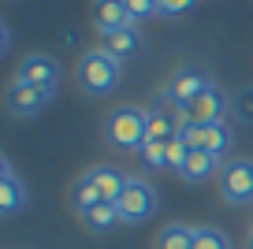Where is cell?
<instances>
[{"label": "cell", "instance_id": "6da1fadb", "mask_svg": "<svg viewBox=\"0 0 253 249\" xmlns=\"http://www.w3.org/2000/svg\"><path fill=\"white\" fill-rule=\"evenodd\" d=\"M104 138H108V145L123 149V153H134V149L142 153V145L149 141V119H145V112L134 108V104H119V108L104 119Z\"/></svg>", "mask_w": 253, "mask_h": 249}, {"label": "cell", "instance_id": "7a4b0ae2", "mask_svg": "<svg viewBox=\"0 0 253 249\" xmlns=\"http://www.w3.org/2000/svg\"><path fill=\"white\" fill-rule=\"evenodd\" d=\"M119 75H123V60H116L104 48H93L79 60V86L93 97H104L119 86Z\"/></svg>", "mask_w": 253, "mask_h": 249}, {"label": "cell", "instance_id": "3957f363", "mask_svg": "<svg viewBox=\"0 0 253 249\" xmlns=\"http://www.w3.org/2000/svg\"><path fill=\"white\" fill-rule=\"evenodd\" d=\"M220 197L227 205H253V160L235 156L220 167Z\"/></svg>", "mask_w": 253, "mask_h": 249}, {"label": "cell", "instance_id": "277c9868", "mask_svg": "<svg viewBox=\"0 0 253 249\" xmlns=\"http://www.w3.org/2000/svg\"><path fill=\"white\" fill-rule=\"evenodd\" d=\"M119 219L123 223H145V219L157 212V190L145 179H126V190L119 197Z\"/></svg>", "mask_w": 253, "mask_h": 249}, {"label": "cell", "instance_id": "5b68a950", "mask_svg": "<svg viewBox=\"0 0 253 249\" xmlns=\"http://www.w3.org/2000/svg\"><path fill=\"white\" fill-rule=\"evenodd\" d=\"M48 101H52V89H48V86H30V82H23V78H15V82L8 86V93H4L8 112H11V116H19V119L38 116Z\"/></svg>", "mask_w": 253, "mask_h": 249}, {"label": "cell", "instance_id": "8992f818", "mask_svg": "<svg viewBox=\"0 0 253 249\" xmlns=\"http://www.w3.org/2000/svg\"><path fill=\"white\" fill-rule=\"evenodd\" d=\"M182 138H186V145L190 149H205V153H212V156H223L231 149V130H227V123H190L186 130H182Z\"/></svg>", "mask_w": 253, "mask_h": 249}, {"label": "cell", "instance_id": "52a82bcc", "mask_svg": "<svg viewBox=\"0 0 253 249\" xmlns=\"http://www.w3.org/2000/svg\"><path fill=\"white\" fill-rule=\"evenodd\" d=\"M89 23H93V30H101L104 38H108V34H116V30H123V26H130V11H126L123 0H93Z\"/></svg>", "mask_w": 253, "mask_h": 249}, {"label": "cell", "instance_id": "ba28073f", "mask_svg": "<svg viewBox=\"0 0 253 249\" xmlns=\"http://www.w3.org/2000/svg\"><path fill=\"white\" fill-rule=\"evenodd\" d=\"M186 112H190V123H205V126L209 123H223V116H227V97H223L216 86H209L198 101L186 104Z\"/></svg>", "mask_w": 253, "mask_h": 249}, {"label": "cell", "instance_id": "9c48e42d", "mask_svg": "<svg viewBox=\"0 0 253 249\" xmlns=\"http://www.w3.org/2000/svg\"><path fill=\"white\" fill-rule=\"evenodd\" d=\"M15 78H23V82H30V86L56 89V82H60V63H56L52 56H26V60L19 63Z\"/></svg>", "mask_w": 253, "mask_h": 249}, {"label": "cell", "instance_id": "30bf717a", "mask_svg": "<svg viewBox=\"0 0 253 249\" xmlns=\"http://www.w3.org/2000/svg\"><path fill=\"white\" fill-rule=\"evenodd\" d=\"M209 86H212V82H209L205 71H179V75L171 78V86H168V97L179 101V104H190V101H198Z\"/></svg>", "mask_w": 253, "mask_h": 249}, {"label": "cell", "instance_id": "8fae6325", "mask_svg": "<svg viewBox=\"0 0 253 249\" xmlns=\"http://www.w3.org/2000/svg\"><path fill=\"white\" fill-rule=\"evenodd\" d=\"M23 205H26L23 182L15 179V171H11L8 160H0V212H4V216H15Z\"/></svg>", "mask_w": 253, "mask_h": 249}, {"label": "cell", "instance_id": "7c38bea8", "mask_svg": "<svg viewBox=\"0 0 253 249\" xmlns=\"http://www.w3.org/2000/svg\"><path fill=\"white\" fill-rule=\"evenodd\" d=\"M89 179H93L97 190H101V201L119 205V197H123V190H126V179L112 167V164H97V167H89Z\"/></svg>", "mask_w": 253, "mask_h": 249}, {"label": "cell", "instance_id": "4fadbf2b", "mask_svg": "<svg viewBox=\"0 0 253 249\" xmlns=\"http://www.w3.org/2000/svg\"><path fill=\"white\" fill-rule=\"evenodd\" d=\"M104 52H112L116 60H130V56L142 48V34H138V26L130 23V26H123V30H116V34H108L104 38Z\"/></svg>", "mask_w": 253, "mask_h": 249}, {"label": "cell", "instance_id": "5bb4252c", "mask_svg": "<svg viewBox=\"0 0 253 249\" xmlns=\"http://www.w3.org/2000/svg\"><path fill=\"white\" fill-rule=\"evenodd\" d=\"M216 167H220V156L205 153V149H190L186 167H182V179H186V182H205Z\"/></svg>", "mask_w": 253, "mask_h": 249}, {"label": "cell", "instance_id": "9a60e30c", "mask_svg": "<svg viewBox=\"0 0 253 249\" xmlns=\"http://www.w3.org/2000/svg\"><path fill=\"white\" fill-rule=\"evenodd\" d=\"M82 223H86L89 231H101V234H104V231H112L116 223H123V219H119V208H116V205L97 201L93 208H86V212H82Z\"/></svg>", "mask_w": 253, "mask_h": 249}, {"label": "cell", "instance_id": "2e32d148", "mask_svg": "<svg viewBox=\"0 0 253 249\" xmlns=\"http://www.w3.org/2000/svg\"><path fill=\"white\" fill-rule=\"evenodd\" d=\"M194 231H198V227H186V223H168V227H160L157 249H194Z\"/></svg>", "mask_w": 253, "mask_h": 249}, {"label": "cell", "instance_id": "e0dca14e", "mask_svg": "<svg viewBox=\"0 0 253 249\" xmlns=\"http://www.w3.org/2000/svg\"><path fill=\"white\" fill-rule=\"evenodd\" d=\"M97 201H101V190H97V182L89 179V171H86V175H82V179L71 186V205L79 208V216H82V212L93 208Z\"/></svg>", "mask_w": 253, "mask_h": 249}, {"label": "cell", "instance_id": "ac0fdd59", "mask_svg": "<svg viewBox=\"0 0 253 249\" xmlns=\"http://www.w3.org/2000/svg\"><path fill=\"white\" fill-rule=\"evenodd\" d=\"M194 249H231V242H227V234L220 231V227H198L194 231Z\"/></svg>", "mask_w": 253, "mask_h": 249}, {"label": "cell", "instance_id": "d6986e66", "mask_svg": "<svg viewBox=\"0 0 253 249\" xmlns=\"http://www.w3.org/2000/svg\"><path fill=\"white\" fill-rule=\"evenodd\" d=\"M186 156H190V145L182 134H175V138H168V167H175V171L182 175V167H186Z\"/></svg>", "mask_w": 253, "mask_h": 249}, {"label": "cell", "instance_id": "ffe728a7", "mask_svg": "<svg viewBox=\"0 0 253 249\" xmlns=\"http://www.w3.org/2000/svg\"><path fill=\"white\" fill-rule=\"evenodd\" d=\"M142 160L149 164L153 171L168 167V141H145V145H142Z\"/></svg>", "mask_w": 253, "mask_h": 249}, {"label": "cell", "instance_id": "44dd1931", "mask_svg": "<svg viewBox=\"0 0 253 249\" xmlns=\"http://www.w3.org/2000/svg\"><path fill=\"white\" fill-rule=\"evenodd\" d=\"M126 11H130V23H142V19H153L160 15V4L157 0H123Z\"/></svg>", "mask_w": 253, "mask_h": 249}, {"label": "cell", "instance_id": "7402d4cb", "mask_svg": "<svg viewBox=\"0 0 253 249\" xmlns=\"http://www.w3.org/2000/svg\"><path fill=\"white\" fill-rule=\"evenodd\" d=\"M160 4V15H168V19H179V15H186L198 0H157Z\"/></svg>", "mask_w": 253, "mask_h": 249}, {"label": "cell", "instance_id": "603a6c76", "mask_svg": "<svg viewBox=\"0 0 253 249\" xmlns=\"http://www.w3.org/2000/svg\"><path fill=\"white\" fill-rule=\"evenodd\" d=\"M242 116H246V119H253V93H246V101H242Z\"/></svg>", "mask_w": 253, "mask_h": 249}, {"label": "cell", "instance_id": "cb8c5ba5", "mask_svg": "<svg viewBox=\"0 0 253 249\" xmlns=\"http://www.w3.org/2000/svg\"><path fill=\"white\" fill-rule=\"evenodd\" d=\"M250 249H253V231H250Z\"/></svg>", "mask_w": 253, "mask_h": 249}]
</instances>
